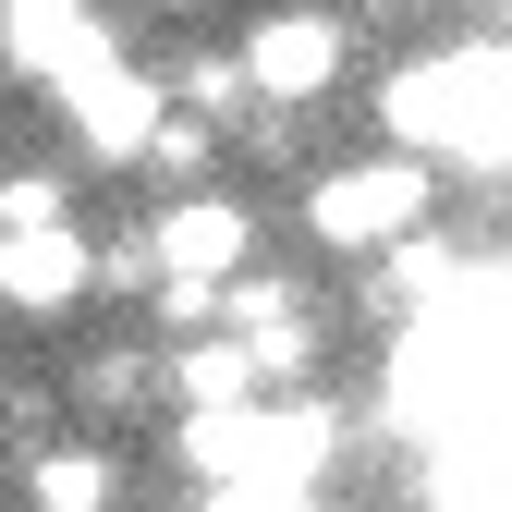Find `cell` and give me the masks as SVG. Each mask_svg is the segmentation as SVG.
Wrapping results in <instances>:
<instances>
[{
    "mask_svg": "<svg viewBox=\"0 0 512 512\" xmlns=\"http://www.w3.org/2000/svg\"><path fill=\"white\" fill-rule=\"evenodd\" d=\"M49 86H61V110H74V135H86L98 159H147V147H159V122H171V98H159L110 37H98L86 61H61Z\"/></svg>",
    "mask_w": 512,
    "mask_h": 512,
    "instance_id": "5b68a950",
    "label": "cell"
},
{
    "mask_svg": "<svg viewBox=\"0 0 512 512\" xmlns=\"http://www.w3.org/2000/svg\"><path fill=\"white\" fill-rule=\"evenodd\" d=\"M171 391L196 403V415H208V403H256V391H269V366H256L244 330H220V342H183V354H171Z\"/></svg>",
    "mask_w": 512,
    "mask_h": 512,
    "instance_id": "9c48e42d",
    "label": "cell"
},
{
    "mask_svg": "<svg viewBox=\"0 0 512 512\" xmlns=\"http://www.w3.org/2000/svg\"><path fill=\"white\" fill-rule=\"evenodd\" d=\"M378 110H391V135L415 159L488 171V159H512V49H439V61H415V74H391Z\"/></svg>",
    "mask_w": 512,
    "mask_h": 512,
    "instance_id": "6da1fadb",
    "label": "cell"
},
{
    "mask_svg": "<svg viewBox=\"0 0 512 512\" xmlns=\"http://www.w3.org/2000/svg\"><path fill=\"white\" fill-rule=\"evenodd\" d=\"M183 464H196L208 488H269V500H305L317 464H330V415L317 403H208L183 415Z\"/></svg>",
    "mask_w": 512,
    "mask_h": 512,
    "instance_id": "7a4b0ae2",
    "label": "cell"
},
{
    "mask_svg": "<svg viewBox=\"0 0 512 512\" xmlns=\"http://www.w3.org/2000/svg\"><path fill=\"white\" fill-rule=\"evenodd\" d=\"M25 220H61V183L49 171H0V232H25Z\"/></svg>",
    "mask_w": 512,
    "mask_h": 512,
    "instance_id": "7c38bea8",
    "label": "cell"
},
{
    "mask_svg": "<svg viewBox=\"0 0 512 512\" xmlns=\"http://www.w3.org/2000/svg\"><path fill=\"white\" fill-rule=\"evenodd\" d=\"M244 208L232 196H171L159 232H147V269H159V305L196 330V317H220V281H244Z\"/></svg>",
    "mask_w": 512,
    "mask_h": 512,
    "instance_id": "277c9868",
    "label": "cell"
},
{
    "mask_svg": "<svg viewBox=\"0 0 512 512\" xmlns=\"http://www.w3.org/2000/svg\"><path fill=\"white\" fill-rule=\"evenodd\" d=\"M98 281V244L74 232V220H25V232H0V305L13 317H61Z\"/></svg>",
    "mask_w": 512,
    "mask_h": 512,
    "instance_id": "52a82bcc",
    "label": "cell"
},
{
    "mask_svg": "<svg viewBox=\"0 0 512 512\" xmlns=\"http://www.w3.org/2000/svg\"><path fill=\"white\" fill-rule=\"evenodd\" d=\"M452 269H464L452 244H427V232H403V244H391V269H378V305H427V293H452Z\"/></svg>",
    "mask_w": 512,
    "mask_h": 512,
    "instance_id": "8fae6325",
    "label": "cell"
},
{
    "mask_svg": "<svg viewBox=\"0 0 512 512\" xmlns=\"http://www.w3.org/2000/svg\"><path fill=\"white\" fill-rule=\"evenodd\" d=\"M366 13H427V0H366Z\"/></svg>",
    "mask_w": 512,
    "mask_h": 512,
    "instance_id": "5bb4252c",
    "label": "cell"
},
{
    "mask_svg": "<svg viewBox=\"0 0 512 512\" xmlns=\"http://www.w3.org/2000/svg\"><path fill=\"white\" fill-rule=\"evenodd\" d=\"M244 86H256V110H317V98L342 86V25L305 13V0L256 13L244 25Z\"/></svg>",
    "mask_w": 512,
    "mask_h": 512,
    "instance_id": "8992f818",
    "label": "cell"
},
{
    "mask_svg": "<svg viewBox=\"0 0 512 512\" xmlns=\"http://www.w3.org/2000/svg\"><path fill=\"white\" fill-rule=\"evenodd\" d=\"M135 378H147L135 354H98V366H86V403H135Z\"/></svg>",
    "mask_w": 512,
    "mask_h": 512,
    "instance_id": "4fadbf2b",
    "label": "cell"
},
{
    "mask_svg": "<svg viewBox=\"0 0 512 512\" xmlns=\"http://www.w3.org/2000/svg\"><path fill=\"white\" fill-rule=\"evenodd\" d=\"M439 208V159H342V171H317V196H305V232L317 244H342V256H391L403 232H427Z\"/></svg>",
    "mask_w": 512,
    "mask_h": 512,
    "instance_id": "3957f363",
    "label": "cell"
},
{
    "mask_svg": "<svg viewBox=\"0 0 512 512\" xmlns=\"http://www.w3.org/2000/svg\"><path fill=\"white\" fill-rule=\"evenodd\" d=\"M0 49H13L25 74H61V61L98 49V13L86 0H0Z\"/></svg>",
    "mask_w": 512,
    "mask_h": 512,
    "instance_id": "ba28073f",
    "label": "cell"
},
{
    "mask_svg": "<svg viewBox=\"0 0 512 512\" xmlns=\"http://www.w3.org/2000/svg\"><path fill=\"white\" fill-rule=\"evenodd\" d=\"M25 500H37V512H110V500H122V464H110V452H37V464H25Z\"/></svg>",
    "mask_w": 512,
    "mask_h": 512,
    "instance_id": "30bf717a",
    "label": "cell"
}]
</instances>
